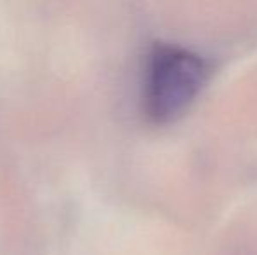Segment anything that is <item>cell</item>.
<instances>
[{"mask_svg": "<svg viewBox=\"0 0 257 255\" xmlns=\"http://www.w3.org/2000/svg\"><path fill=\"white\" fill-rule=\"evenodd\" d=\"M212 75L203 55L179 44L156 42L147 56L144 109L156 124H168L191 109Z\"/></svg>", "mask_w": 257, "mask_h": 255, "instance_id": "obj_1", "label": "cell"}]
</instances>
